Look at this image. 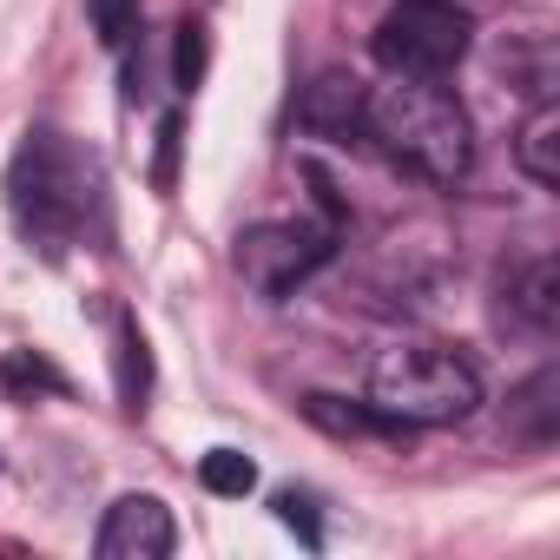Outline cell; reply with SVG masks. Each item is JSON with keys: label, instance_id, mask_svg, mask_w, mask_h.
<instances>
[{"label": "cell", "instance_id": "6da1fadb", "mask_svg": "<svg viewBox=\"0 0 560 560\" xmlns=\"http://www.w3.org/2000/svg\"><path fill=\"white\" fill-rule=\"evenodd\" d=\"M363 126L396 165L422 172L429 185H462L468 165H475V126H468L462 100L429 86V80L370 86L363 93Z\"/></svg>", "mask_w": 560, "mask_h": 560}, {"label": "cell", "instance_id": "7a4b0ae2", "mask_svg": "<svg viewBox=\"0 0 560 560\" xmlns=\"http://www.w3.org/2000/svg\"><path fill=\"white\" fill-rule=\"evenodd\" d=\"M370 409L396 429H448L481 409V376L442 343H389L370 363Z\"/></svg>", "mask_w": 560, "mask_h": 560}, {"label": "cell", "instance_id": "3957f363", "mask_svg": "<svg viewBox=\"0 0 560 560\" xmlns=\"http://www.w3.org/2000/svg\"><path fill=\"white\" fill-rule=\"evenodd\" d=\"M8 205H14L21 237L40 244L47 257H60L73 244V231L86 224L93 178H86L80 152L60 132H27V145H21V159L8 172Z\"/></svg>", "mask_w": 560, "mask_h": 560}, {"label": "cell", "instance_id": "277c9868", "mask_svg": "<svg viewBox=\"0 0 560 560\" xmlns=\"http://www.w3.org/2000/svg\"><path fill=\"white\" fill-rule=\"evenodd\" d=\"M389 80H442L468 54V14L455 0H396L370 40Z\"/></svg>", "mask_w": 560, "mask_h": 560}, {"label": "cell", "instance_id": "5b68a950", "mask_svg": "<svg viewBox=\"0 0 560 560\" xmlns=\"http://www.w3.org/2000/svg\"><path fill=\"white\" fill-rule=\"evenodd\" d=\"M337 250V231L330 224H250L237 237V277L257 291V298H291L304 277H317Z\"/></svg>", "mask_w": 560, "mask_h": 560}, {"label": "cell", "instance_id": "8992f818", "mask_svg": "<svg viewBox=\"0 0 560 560\" xmlns=\"http://www.w3.org/2000/svg\"><path fill=\"white\" fill-rule=\"evenodd\" d=\"M172 540H178V527H172V508L159 494H119L106 508L93 547H100V560H165Z\"/></svg>", "mask_w": 560, "mask_h": 560}, {"label": "cell", "instance_id": "52a82bcc", "mask_svg": "<svg viewBox=\"0 0 560 560\" xmlns=\"http://www.w3.org/2000/svg\"><path fill=\"white\" fill-rule=\"evenodd\" d=\"M298 126L304 132H324V139H343L350 126H363V86L350 73H324L304 86L298 100Z\"/></svg>", "mask_w": 560, "mask_h": 560}, {"label": "cell", "instance_id": "ba28073f", "mask_svg": "<svg viewBox=\"0 0 560 560\" xmlns=\"http://www.w3.org/2000/svg\"><path fill=\"white\" fill-rule=\"evenodd\" d=\"M508 435L527 448H547L560 435V370H540L508 396Z\"/></svg>", "mask_w": 560, "mask_h": 560}, {"label": "cell", "instance_id": "9c48e42d", "mask_svg": "<svg viewBox=\"0 0 560 560\" xmlns=\"http://www.w3.org/2000/svg\"><path fill=\"white\" fill-rule=\"evenodd\" d=\"M514 159H521V172L534 178V185H560V106L553 100H540L534 113H527V126L514 132Z\"/></svg>", "mask_w": 560, "mask_h": 560}, {"label": "cell", "instance_id": "30bf717a", "mask_svg": "<svg viewBox=\"0 0 560 560\" xmlns=\"http://www.w3.org/2000/svg\"><path fill=\"white\" fill-rule=\"evenodd\" d=\"M514 311H521V324H534V330H553V324H560V264H553V257H534V264H527V277L514 284Z\"/></svg>", "mask_w": 560, "mask_h": 560}, {"label": "cell", "instance_id": "8fae6325", "mask_svg": "<svg viewBox=\"0 0 560 560\" xmlns=\"http://www.w3.org/2000/svg\"><path fill=\"white\" fill-rule=\"evenodd\" d=\"M304 416L330 435H376V429H396L389 416H376L370 402H343V396H304Z\"/></svg>", "mask_w": 560, "mask_h": 560}, {"label": "cell", "instance_id": "7c38bea8", "mask_svg": "<svg viewBox=\"0 0 560 560\" xmlns=\"http://www.w3.org/2000/svg\"><path fill=\"white\" fill-rule=\"evenodd\" d=\"M198 481H205L211 494H224V501H244V494L257 488V462H250L244 448H211V455L198 462Z\"/></svg>", "mask_w": 560, "mask_h": 560}, {"label": "cell", "instance_id": "4fadbf2b", "mask_svg": "<svg viewBox=\"0 0 560 560\" xmlns=\"http://www.w3.org/2000/svg\"><path fill=\"white\" fill-rule=\"evenodd\" d=\"M145 389H152V357H145V337H139V324H119V402L139 416V409H145Z\"/></svg>", "mask_w": 560, "mask_h": 560}, {"label": "cell", "instance_id": "5bb4252c", "mask_svg": "<svg viewBox=\"0 0 560 560\" xmlns=\"http://www.w3.org/2000/svg\"><path fill=\"white\" fill-rule=\"evenodd\" d=\"M86 14H93V34L106 54H126L132 34H139V0H86Z\"/></svg>", "mask_w": 560, "mask_h": 560}, {"label": "cell", "instance_id": "9a60e30c", "mask_svg": "<svg viewBox=\"0 0 560 560\" xmlns=\"http://www.w3.org/2000/svg\"><path fill=\"white\" fill-rule=\"evenodd\" d=\"M205 67H211V34H205V21H185V27H178V54H172L178 93H198V86H205Z\"/></svg>", "mask_w": 560, "mask_h": 560}, {"label": "cell", "instance_id": "2e32d148", "mask_svg": "<svg viewBox=\"0 0 560 560\" xmlns=\"http://www.w3.org/2000/svg\"><path fill=\"white\" fill-rule=\"evenodd\" d=\"M0 383L8 389H67L54 363H40L34 350H14V357H0Z\"/></svg>", "mask_w": 560, "mask_h": 560}, {"label": "cell", "instance_id": "e0dca14e", "mask_svg": "<svg viewBox=\"0 0 560 560\" xmlns=\"http://www.w3.org/2000/svg\"><path fill=\"white\" fill-rule=\"evenodd\" d=\"M277 521L298 527V534H304V547H317V540H324V534H317V501H311V494H277Z\"/></svg>", "mask_w": 560, "mask_h": 560}, {"label": "cell", "instance_id": "ac0fdd59", "mask_svg": "<svg viewBox=\"0 0 560 560\" xmlns=\"http://www.w3.org/2000/svg\"><path fill=\"white\" fill-rule=\"evenodd\" d=\"M178 139H185L178 119H165V126H159V165H152V185H159V191H172V178H178Z\"/></svg>", "mask_w": 560, "mask_h": 560}]
</instances>
